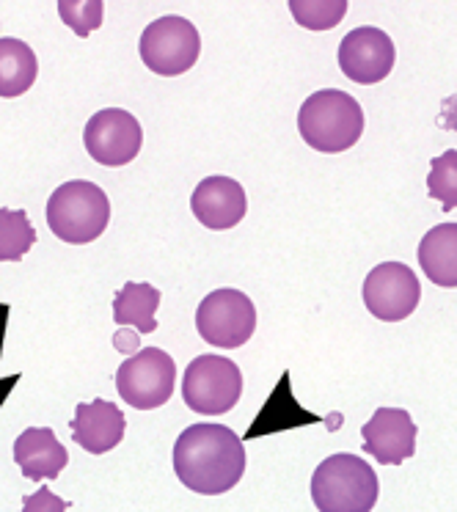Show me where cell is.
I'll return each instance as SVG.
<instances>
[{
	"mask_svg": "<svg viewBox=\"0 0 457 512\" xmlns=\"http://www.w3.org/2000/svg\"><path fill=\"white\" fill-rule=\"evenodd\" d=\"M127 419L119 405L108 400L80 402L72 419V438L89 455H105L122 444Z\"/></svg>",
	"mask_w": 457,
	"mask_h": 512,
	"instance_id": "cell-14",
	"label": "cell"
},
{
	"mask_svg": "<svg viewBox=\"0 0 457 512\" xmlns=\"http://www.w3.org/2000/svg\"><path fill=\"white\" fill-rule=\"evenodd\" d=\"M58 17L75 36L86 39L91 31H97L102 25L105 3L102 0H58Z\"/></svg>",
	"mask_w": 457,
	"mask_h": 512,
	"instance_id": "cell-22",
	"label": "cell"
},
{
	"mask_svg": "<svg viewBox=\"0 0 457 512\" xmlns=\"http://www.w3.org/2000/svg\"><path fill=\"white\" fill-rule=\"evenodd\" d=\"M45 218L50 232L69 245L94 243L111 221V201L100 185L89 179H72L53 190Z\"/></svg>",
	"mask_w": 457,
	"mask_h": 512,
	"instance_id": "cell-3",
	"label": "cell"
},
{
	"mask_svg": "<svg viewBox=\"0 0 457 512\" xmlns=\"http://www.w3.org/2000/svg\"><path fill=\"white\" fill-rule=\"evenodd\" d=\"M243 394V372L235 361L223 356L193 358L182 380V400L193 413L221 416L240 402Z\"/></svg>",
	"mask_w": 457,
	"mask_h": 512,
	"instance_id": "cell-5",
	"label": "cell"
},
{
	"mask_svg": "<svg viewBox=\"0 0 457 512\" xmlns=\"http://www.w3.org/2000/svg\"><path fill=\"white\" fill-rule=\"evenodd\" d=\"M419 268L427 273V279L455 290L457 287V223H438L424 234L419 243Z\"/></svg>",
	"mask_w": 457,
	"mask_h": 512,
	"instance_id": "cell-16",
	"label": "cell"
},
{
	"mask_svg": "<svg viewBox=\"0 0 457 512\" xmlns=\"http://www.w3.org/2000/svg\"><path fill=\"white\" fill-rule=\"evenodd\" d=\"M39 75V61L28 42L0 36V97L14 100L31 91Z\"/></svg>",
	"mask_w": 457,
	"mask_h": 512,
	"instance_id": "cell-17",
	"label": "cell"
},
{
	"mask_svg": "<svg viewBox=\"0 0 457 512\" xmlns=\"http://www.w3.org/2000/svg\"><path fill=\"white\" fill-rule=\"evenodd\" d=\"M177 383V364L160 347H144L122 361L116 372V389L135 411H155L166 405Z\"/></svg>",
	"mask_w": 457,
	"mask_h": 512,
	"instance_id": "cell-7",
	"label": "cell"
},
{
	"mask_svg": "<svg viewBox=\"0 0 457 512\" xmlns=\"http://www.w3.org/2000/svg\"><path fill=\"white\" fill-rule=\"evenodd\" d=\"M36 243V229L28 212L0 207V262H20Z\"/></svg>",
	"mask_w": 457,
	"mask_h": 512,
	"instance_id": "cell-19",
	"label": "cell"
},
{
	"mask_svg": "<svg viewBox=\"0 0 457 512\" xmlns=\"http://www.w3.org/2000/svg\"><path fill=\"white\" fill-rule=\"evenodd\" d=\"M138 53L149 72L163 78H177L199 61L201 36L190 20L179 14H168L146 25L138 42Z\"/></svg>",
	"mask_w": 457,
	"mask_h": 512,
	"instance_id": "cell-6",
	"label": "cell"
},
{
	"mask_svg": "<svg viewBox=\"0 0 457 512\" xmlns=\"http://www.w3.org/2000/svg\"><path fill=\"white\" fill-rule=\"evenodd\" d=\"M298 130L312 149L325 155H339L361 141L364 111L356 97H350L347 91H314L298 111Z\"/></svg>",
	"mask_w": 457,
	"mask_h": 512,
	"instance_id": "cell-2",
	"label": "cell"
},
{
	"mask_svg": "<svg viewBox=\"0 0 457 512\" xmlns=\"http://www.w3.org/2000/svg\"><path fill=\"white\" fill-rule=\"evenodd\" d=\"M427 193L430 199L441 201V210L457 207V149H446L444 155L433 157L427 174Z\"/></svg>",
	"mask_w": 457,
	"mask_h": 512,
	"instance_id": "cell-21",
	"label": "cell"
},
{
	"mask_svg": "<svg viewBox=\"0 0 457 512\" xmlns=\"http://www.w3.org/2000/svg\"><path fill=\"white\" fill-rule=\"evenodd\" d=\"M378 493V474L358 455L325 457L312 474V501L320 512H372Z\"/></svg>",
	"mask_w": 457,
	"mask_h": 512,
	"instance_id": "cell-4",
	"label": "cell"
},
{
	"mask_svg": "<svg viewBox=\"0 0 457 512\" xmlns=\"http://www.w3.org/2000/svg\"><path fill=\"white\" fill-rule=\"evenodd\" d=\"M83 144L94 163L105 168H119L133 163L138 157L141 146H144V130L130 111L102 108L86 124Z\"/></svg>",
	"mask_w": 457,
	"mask_h": 512,
	"instance_id": "cell-9",
	"label": "cell"
},
{
	"mask_svg": "<svg viewBox=\"0 0 457 512\" xmlns=\"http://www.w3.org/2000/svg\"><path fill=\"white\" fill-rule=\"evenodd\" d=\"M347 0H290V12L295 23L306 31H328L345 20Z\"/></svg>",
	"mask_w": 457,
	"mask_h": 512,
	"instance_id": "cell-20",
	"label": "cell"
},
{
	"mask_svg": "<svg viewBox=\"0 0 457 512\" xmlns=\"http://www.w3.org/2000/svg\"><path fill=\"white\" fill-rule=\"evenodd\" d=\"M177 479L199 496H221L246 474V449L226 424H190L174 444Z\"/></svg>",
	"mask_w": 457,
	"mask_h": 512,
	"instance_id": "cell-1",
	"label": "cell"
},
{
	"mask_svg": "<svg viewBox=\"0 0 457 512\" xmlns=\"http://www.w3.org/2000/svg\"><path fill=\"white\" fill-rule=\"evenodd\" d=\"M422 301V284L408 265L383 262L364 279V306L383 323H400L416 312Z\"/></svg>",
	"mask_w": 457,
	"mask_h": 512,
	"instance_id": "cell-10",
	"label": "cell"
},
{
	"mask_svg": "<svg viewBox=\"0 0 457 512\" xmlns=\"http://www.w3.org/2000/svg\"><path fill=\"white\" fill-rule=\"evenodd\" d=\"M14 463L20 466L25 479L42 482V479H58V474L67 468L69 455L53 430L31 427L14 441Z\"/></svg>",
	"mask_w": 457,
	"mask_h": 512,
	"instance_id": "cell-15",
	"label": "cell"
},
{
	"mask_svg": "<svg viewBox=\"0 0 457 512\" xmlns=\"http://www.w3.org/2000/svg\"><path fill=\"white\" fill-rule=\"evenodd\" d=\"M190 210L196 215V221L212 232L235 229L248 212L246 190L237 179L221 177V174L201 179L190 196Z\"/></svg>",
	"mask_w": 457,
	"mask_h": 512,
	"instance_id": "cell-13",
	"label": "cell"
},
{
	"mask_svg": "<svg viewBox=\"0 0 457 512\" xmlns=\"http://www.w3.org/2000/svg\"><path fill=\"white\" fill-rule=\"evenodd\" d=\"M336 58L347 80H353L358 86H375L391 75L397 50L386 31H380L375 25H361L342 39Z\"/></svg>",
	"mask_w": 457,
	"mask_h": 512,
	"instance_id": "cell-11",
	"label": "cell"
},
{
	"mask_svg": "<svg viewBox=\"0 0 457 512\" xmlns=\"http://www.w3.org/2000/svg\"><path fill=\"white\" fill-rule=\"evenodd\" d=\"M113 345L119 347V350H130V347H135V336L133 334H116L113 336Z\"/></svg>",
	"mask_w": 457,
	"mask_h": 512,
	"instance_id": "cell-24",
	"label": "cell"
},
{
	"mask_svg": "<svg viewBox=\"0 0 457 512\" xmlns=\"http://www.w3.org/2000/svg\"><path fill=\"white\" fill-rule=\"evenodd\" d=\"M69 504L50 488H39L23 499V512H67Z\"/></svg>",
	"mask_w": 457,
	"mask_h": 512,
	"instance_id": "cell-23",
	"label": "cell"
},
{
	"mask_svg": "<svg viewBox=\"0 0 457 512\" xmlns=\"http://www.w3.org/2000/svg\"><path fill=\"white\" fill-rule=\"evenodd\" d=\"M196 331L212 347L235 350L257 331V309L248 295L232 287L210 292L196 309Z\"/></svg>",
	"mask_w": 457,
	"mask_h": 512,
	"instance_id": "cell-8",
	"label": "cell"
},
{
	"mask_svg": "<svg viewBox=\"0 0 457 512\" xmlns=\"http://www.w3.org/2000/svg\"><path fill=\"white\" fill-rule=\"evenodd\" d=\"M157 306H160V292L152 284L127 281L113 298V320L116 325H133L141 334H152L157 331Z\"/></svg>",
	"mask_w": 457,
	"mask_h": 512,
	"instance_id": "cell-18",
	"label": "cell"
},
{
	"mask_svg": "<svg viewBox=\"0 0 457 512\" xmlns=\"http://www.w3.org/2000/svg\"><path fill=\"white\" fill-rule=\"evenodd\" d=\"M364 452L383 466H400L416 455V424L405 408H378L364 427Z\"/></svg>",
	"mask_w": 457,
	"mask_h": 512,
	"instance_id": "cell-12",
	"label": "cell"
}]
</instances>
